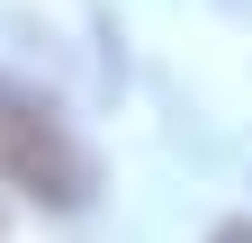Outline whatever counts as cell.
<instances>
[{
	"instance_id": "obj_1",
	"label": "cell",
	"mask_w": 252,
	"mask_h": 243,
	"mask_svg": "<svg viewBox=\"0 0 252 243\" xmlns=\"http://www.w3.org/2000/svg\"><path fill=\"white\" fill-rule=\"evenodd\" d=\"M0 180L45 198V207H81L90 198V153L72 144V126L45 99L9 90V81H0Z\"/></svg>"
},
{
	"instance_id": "obj_2",
	"label": "cell",
	"mask_w": 252,
	"mask_h": 243,
	"mask_svg": "<svg viewBox=\"0 0 252 243\" xmlns=\"http://www.w3.org/2000/svg\"><path fill=\"white\" fill-rule=\"evenodd\" d=\"M207 243H252V216H234V225H216Z\"/></svg>"
}]
</instances>
